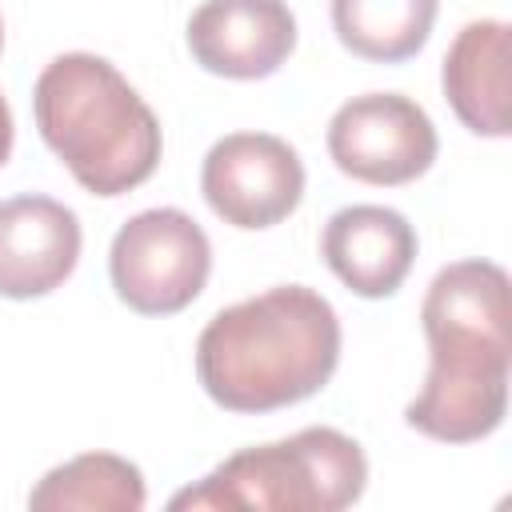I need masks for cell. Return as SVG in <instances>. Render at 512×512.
Here are the masks:
<instances>
[{
    "instance_id": "7c38bea8",
    "label": "cell",
    "mask_w": 512,
    "mask_h": 512,
    "mask_svg": "<svg viewBox=\"0 0 512 512\" xmlns=\"http://www.w3.org/2000/svg\"><path fill=\"white\" fill-rule=\"evenodd\" d=\"M144 504V472L116 452H80L48 468L28 492L36 512H140Z\"/></svg>"
},
{
    "instance_id": "8fae6325",
    "label": "cell",
    "mask_w": 512,
    "mask_h": 512,
    "mask_svg": "<svg viewBox=\"0 0 512 512\" xmlns=\"http://www.w3.org/2000/svg\"><path fill=\"white\" fill-rule=\"evenodd\" d=\"M508 48H512V28L504 20H472L456 32L440 64V88L456 120L488 140H504L512 132Z\"/></svg>"
},
{
    "instance_id": "30bf717a",
    "label": "cell",
    "mask_w": 512,
    "mask_h": 512,
    "mask_svg": "<svg viewBox=\"0 0 512 512\" xmlns=\"http://www.w3.org/2000/svg\"><path fill=\"white\" fill-rule=\"evenodd\" d=\"M416 248V228L388 204H348L332 212L320 232L324 264L348 292L364 300L392 296L408 280Z\"/></svg>"
},
{
    "instance_id": "52a82bcc",
    "label": "cell",
    "mask_w": 512,
    "mask_h": 512,
    "mask_svg": "<svg viewBox=\"0 0 512 512\" xmlns=\"http://www.w3.org/2000/svg\"><path fill=\"white\" fill-rule=\"evenodd\" d=\"M208 208L244 232L288 220L304 200V160L272 132H228L200 164Z\"/></svg>"
},
{
    "instance_id": "9a60e30c",
    "label": "cell",
    "mask_w": 512,
    "mask_h": 512,
    "mask_svg": "<svg viewBox=\"0 0 512 512\" xmlns=\"http://www.w3.org/2000/svg\"><path fill=\"white\" fill-rule=\"evenodd\" d=\"M0 48H4V20H0Z\"/></svg>"
},
{
    "instance_id": "7a4b0ae2",
    "label": "cell",
    "mask_w": 512,
    "mask_h": 512,
    "mask_svg": "<svg viewBox=\"0 0 512 512\" xmlns=\"http://www.w3.org/2000/svg\"><path fill=\"white\" fill-rule=\"evenodd\" d=\"M340 316L308 284L220 308L196 336V380L224 412L256 416L316 396L340 364Z\"/></svg>"
},
{
    "instance_id": "277c9868",
    "label": "cell",
    "mask_w": 512,
    "mask_h": 512,
    "mask_svg": "<svg viewBox=\"0 0 512 512\" xmlns=\"http://www.w3.org/2000/svg\"><path fill=\"white\" fill-rule=\"evenodd\" d=\"M364 448L328 424L300 428L272 444H252L220 460L204 480L168 500L172 512H340L364 496Z\"/></svg>"
},
{
    "instance_id": "6da1fadb",
    "label": "cell",
    "mask_w": 512,
    "mask_h": 512,
    "mask_svg": "<svg viewBox=\"0 0 512 512\" xmlns=\"http://www.w3.org/2000/svg\"><path fill=\"white\" fill-rule=\"evenodd\" d=\"M508 272L496 260L444 264L420 304L428 372L404 408V424L428 440L472 444L508 412Z\"/></svg>"
},
{
    "instance_id": "4fadbf2b",
    "label": "cell",
    "mask_w": 512,
    "mask_h": 512,
    "mask_svg": "<svg viewBox=\"0 0 512 512\" xmlns=\"http://www.w3.org/2000/svg\"><path fill=\"white\" fill-rule=\"evenodd\" d=\"M440 0H332L336 40L372 64L412 60L436 24Z\"/></svg>"
},
{
    "instance_id": "3957f363",
    "label": "cell",
    "mask_w": 512,
    "mask_h": 512,
    "mask_svg": "<svg viewBox=\"0 0 512 512\" xmlns=\"http://www.w3.org/2000/svg\"><path fill=\"white\" fill-rule=\"evenodd\" d=\"M40 140L92 196L140 188L164 152L160 120L120 68L96 52H64L32 84Z\"/></svg>"
},
{
    "instance_id": "5b68a950",
    "label": "cell",
    "mask_w": 512,
    "mask_h": 512,
    "mask_svg": "<svg viewBox=\"0 0 512 512\" xmlns=\"http://www.w3.org/2000/svg\"><path fill=\"white\" fill-rule=\"evenodd\" d=\"M212 240L184 208H144L128 216L108 248L116 296L140 316L184 312L208 284Z\"/></svg>"
},
{
    "instance_id": "5bb4252c",
    "label": "cell",
    "mask_w": 512,
    "mask_h": 512,
    "mask_svg": "<svg viewBox=\"0 0 512 512\" xmlns=\"http://www.w3.org/2000/svg\"><path fill=\"white\" fill-rule=\"evenodd\" d=\"M12 140H16L12 108H8V100H4V92H0V168H4V160L12 156Z\"/></svg>"
},
{
    "instance_id": "9c48e42d",
    "label": "cell",
    "mask_w": 512,
    "mask_h": 512,
    "mask_svg": "<svg viewBox=\"0 0 512 512\" xmlns=\"http://www.w3.org/2000/svg\"><path fill=\"white\" fill-rule=\"evenodd\" d=\"M80 216L40 192L0 200V296L36 300L56 292L80 260Z\"/></svg>"
},
{
    "instance_id": "8992f818",
    "label": "cell",
    "mask_w": 512,
    "mask_h": 512,
    "mask_svg": "<svg viewBox=\"0 0 512 512\" xmlns=\"http://www.w3.org/2000/svg\"><path fill=\"white\" fill-rule=\"evenodd\" d=\"M436 152L440 136L432 116L404 92L352 96L328 120V156L360 184H412L432 168Z\"/></svg>"
},
{
    "instance_id": "ba28073f",
    "label": "cell",
    "mask_w": 512,
    "mask_h": 512,
    "mask_svg": "<svg viewBox=\"0 0 512 512\" xmlns=\"http://www.w3.org/2000/svg\"><path fill=\"white\" fill-rule=\"evenodd\" d=\"M296 48L288 0H204L188 16L192 60L224 80H264Z\"/></svg>"
}]
</instances>
